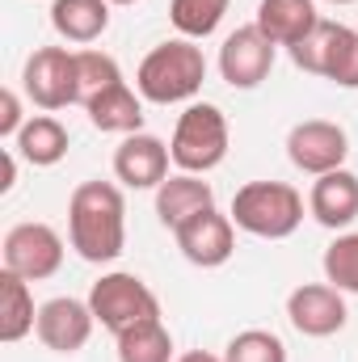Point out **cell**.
Returning a JSON list of instances; mask_svg holds the SVG:
<instances>
[{"instance_id":"cell-19","label":"cell","mask_w":358,"mask_h":362,"mask_svg":"<svg viewBox=\"0 0 358 362\" xmlns=\"http://www.w3.org/2000/svg\"><path fill=\"white\" fill-rule=\"evenodd\" d=\"M68 148H72V135H68V127H64L55 114H34V118L21 127V135L13 139V152H17L25 165H34V169L59 165V160L68 156Z\"/></svg>"},{"instance_id":"cell-11","label":"cell","mask_w":358,"mask_h":362,"mask_svg":"<svg viewBox=\"0 0 358 362\" xmlns=\"http://www.w3.org/2000/svg\"><path fill=\"white\" fill-rule=\"evenodd\" d=\"M287 320L304 337H333L350 320L346 291H337L333 282H304L287 295Z\"/></svg>"},{"instance_id":"cell-2","label":"cell","mask_w":358,"mask_h":362,"mask_svg":"<svg viewBox=\"0 0 358 362\" xmlns=\"http://www.w3.org/2000/svg\"><path fill=\"white\" fill-rule=\"evenodd\" d=\"M207 81V55L194 38H169L152 47L135 72V89L152 105H178L194 101Z\"/></svg>"},{"instance_id":"cell-10","label":"cell","mask_w":358,"mask_h":362,"mask_svg":"<svg viewBox=\"0 0 358 362\" xmlns=\"http://www.w3.org/2000/svg\"><path fill=\"white\" fill-rule=\"evenodd\" d=\"M173 240H178L181 257L198 270H219L232 262L236 253V223L232 215H224L219 206H207L198 215H190L181 228H173Z\"/></svg>"},{"instance_id":"cell-14","label":"cell","mask_w":358,"mask_h":362,"mask_svg":"<svg viewBox=\"0 0 358 362\" xmlns=\"http://www.w3.org/2000/svg\"><path fill=\"white\" fill-rule=\"evenodd\" d=\"M169 160L173 152L165 139L135 131V135H122V144L114 148V177L127 189H161V181L169 177Z\"/></svg>"},{"instance_id":"cell-31","label":"cell","mask_w":358,"mask_h":362,"mask_svg":"<svg viewBox=\"0 0 358 362\" xmlns=\"http://www.w3.org/2000/svg\"><path fill=\"white\" fill-rule=\"evenodd\" d=\"M329 4H354V0H329Z\"/></svg>"},{"instance_id":"cell-24","label":"cell","mask_w":358,"mask_h":362,"mask_svg":"<svg viewBox=\"0 0 358 362\" xmlns=\"http://www.w3.org/2000/svg\"><path fill=\"white\" fill-rule=\"evenodd\" d=\"M76 76H81V105H85L89 97H97V93L122 85L118 59L105 55V51H97V47H81V51H76Z\"/></svg>"},{"instance_id":"cell-1","label":"cell","mask_w":358,"mask_h":362,"mask_svg":"<svg viewBox=\"0 0 358 362\" xmlns=\"http://www.w3.org/2000/svg\"><path fill=\"white\" fill-rule=\"evenodd\" d=\"M68 240L72 249L93 262H118L127 249V198L114 181H81L68 198Z\"/></svg>"},{"instance_id":"cell-21","label":"cell","mask_w":358,"mask_h":362,"mask_svg":"<svg viewBox=\"0 0 358 362\" xmlns=\"http://www.w3.org/2000/svg\"><path fill=\"white\" fill-rule=\"evenodd\" d=\"M38 325V308H34V291L25 278L0 270V341H21L25 333H34Z\"/></svg>"},{"instance_id":"cell-4","label":"cell","mask_w":358,"mask_h":362,"mask_svg":"<svg viewBox=\"0 0 358 362\" xmlns=\"http://www.w3.org/2000/svg\"><path fill=\"white\" fill-rule=\"evenodd\" d=\"M228 144H232L228 114L215 101H190L178 114L169 152H173V165H178L181 173H198L202 177V173H211V169L224 165Z\"/></svg>"},{"instance_id":"cell-13","label":"cell","mask_w":358,"mask_h":362,"mask_svg":"<svg viewBox=\"0 0 358 362\" xmlns=\"http://www.w3.org/2000/svg\"><path fill=\"white\" fill-rule=\"evenodd\" d=\"M93 325H97V316H93L89 299L55 295V299H47V303L38 308L34 333H38V341H42L47 350H55V354H76V350L89 346Z\"/></svg>"},{"instance_id":"cell-20","label":"cell","mask_w":358,"mask_h":362,"mask_svg":"<svg viewBox=\"0 0 358 362\" xmlns=\"http://www.w3.org/2000/svg\"><path fill=\"white\" fill-rule=\"evenodd\" d=\"M110 0H51V30L64 42L89 47L110 30Z\"/></svg>"},{"instance_id":"cell-27","label":"cell","mask_w":358,"mask_h":362,"mask_svg":"<svg viewBox=\"0 0 358 362\" xmlns=\"http://www.w3.org/2000/svg\"><path fill=\"white\" fill-rule=\"evenodd\" d=\"M30 118L21 114V97H17V89H4L0 93V139H17L21 135V127H25Z\"/></svg>"},{"instance_id":"cell-15","label":"cell","mask_w":358,"mask_h":362,"mask_svg":"<svg viewBox=\"0 0 358 362\" xmlns=\"http://www.w3.org/2000/svg\"><path fill=\"white\" fill-rule=\"evenodd\" d=\"M308 211L321 228H350L358 219V173L350 169H333V173H321L308 189Z\"/></svg>"},{"instance_id":"cell-6","label":"cell","mask_w":358,"mask_h":362,"mask_svg":"<svg viewBox=\"0 0 358 362\" xmlns=\"http://www.w3.org/2000/svg\"><path fill=\"white\" fill-rule=\"evenodd\" d=\"M89 308H93V316H97V325L110 329L114 337L127 333V329H135V325H144V320L161 316L156 291L139 274H127V270L101 274L89 286Z\"/></svg>"},{"instance_id":"cell-8","label":"cell","mask_w":358,"mask_h":362,"mask_svg":"<svg viewBox=\"0 0 358 362\" xmlns=\"http://www.w3.org/2000/svg\"><path fill=\"white\" fill-rule=\"evenodd\" d=\"M64 253H68V249H64V236H59L51 223H38V219L8 228L4 249H0L4 270L17 274V278H25V282L55 278L59 266H64Z\"/></svg>"},{"instance_id":"cell-3","label":"cell","mask_w":358,"mask_h":362,"mask_svg":"<svg viewBox=\"0 0 358 362\" xmlns=\"http://www.w3.org/2000/svg\"><path fill=\"white\" fill-rule=\"evenodd\" d=\"M232 223L258 240H287L304 223V194L287 181H245L232 194Z\"/></svg>"},{"instance_id":"cell-5","label":"cell","mask_w":358,"mask_h":362,"mask_svg":"<svg viewBox=\"0 0 358 362\" xmlns=\"http://www.w3.org/2000/svg\"><path fill=\"white\" fill-rule=\"evenodd\" d=\"M291 64L321 81H333L337 89H358V30L321 17L316 30L291 47Z\"/></svg>"},{"instance_id":"cell-18","label":"cell","mask_w":358,"mask_h":362,"mask_svg":"<svg viewBox=\"0 0 358 362\" xmlns=\"http://www.w3.org/2000/svg\"><path fill=\"white\" fill-rule=\"evenodd\" d=\"M85 114H89L93 127L105 131V135H135V131H144V97H139V89H131L127 81L89 97Z\"/></svg>"},{"instance_id":"cell-29","label":"cell","mask_w":358,"mask_h":362,"mask_svg":"<svg viewBox=\"0 0 358 362\" xmlns=\"http://www.w3.org/2000/svg\"><path fill=\"white\" fill-rule=\"evenodd\" d=\"M178 362H224L219 354H207V350H190V354H181Z\"/></svg>"},{"instance_id":"cell-30","label":"cell","mask_w":358,"mask_h":362,"mask_svg":"<svg viewBox=\"0 0 358 362\" xmlns=\"http://www.w3.org/2000/svg\"><path fill=\"white\" fill-rule=\"evenodd\" d=\"M110 4H139V0H110Z\"/></svg>"},{"instance_id":"cell-26","label":"cell","mask_w":358,"mask_h":362,"mask_svg":"<svg viewBox=\"0 0 358 362\" xmlns=\"http://www.w3.org/2000/svg\"><path fill=\"white\" fill-rule=\"evenodd\" d=\"M224 362H287V346L270 329H245L224 346Z\"/></svg>"},{"instance_id":"cell-9","label":"cell","mask_w":358,"mask_h":362,"mask_svg":"<svg viewBox=\"0 0 358 362\" xmlns=\"http://www.w3.org/2000/svg\"><path fill=\"white\" fill-rule=\"evenodd\" d=\"M346 156H350V135L342 122H329V118H304L287 131V160L299 169V173H333V169H346Z\"/></svg>"},{"instance_id":"cell-28","label":"cell","mask_w":358,"mask_h":362,"mask_svg":"<svg viewBox=\"0 0 358 362\" xmlns=\"http://www.w3.org/2000/svg\"><path fill=\"white\" fill-rule=\"evenodd\" d=\"M0 160H4V181H0V194H8V189L17 185V152H13V148H4V156H0Z\"/></svg>"},{"instance_id":"cell-12","label":"cell","mask_w":358,"mask_h":362,"mask_svg":"<svg viewBox=\"0 0 358 362\" xmlns=\"http://www.w3.org/2000/svg\"><path fill=\"white\" fill-rule=\"evenodd\" d=\"M274 51L278 47L258 30V21L236 25L224 38V47H219V76H224V85H232V89H258L270 76V68H274Z\"/></svg>"},{"instance_id":"cell-22","label":"cell","mask_w":358,"mask_h":362,"mask_svg":"<svg viewBox=\"0 0 358 362\" xmlns=\"http://www.w3.org/2000/svg\"><path fill=\"white\" fill-rule=\"evenodd\" d=\"M114 346H118V362H178L173 358V333L165 329L161 316L118 333Z\"/></svg>"},{"instance_id":"cell-16","label":"cell","mask_w":358,"mask_h":362,"mask_svg":"<svg viewBox=\"0 0 358 362\" xmlns=\"http://www.w3.org/2000/svg\"><path fill=\"white\" fill-rule=\"evenodd\" d=\"M258 30L266 34L274 47H295V42H304L312 30H316V21H321V13H316V0H258Z\"/></svg>"},{"instance_id":"cell-23","label":"cell","mask_w":358,"mask_h":362,"mask_svg":"<svg viewBox=\"0 0 358 362\" xmlns=\"http://www.w3.org/2000/svg\"><path fill=\"white\" fill-rule=\"evenodd\" d=\"M228 4L232 0H169V21L181 38H211L224 17H228Z\"/></svg>"},{"instance_id":"cell-25","label":"cell","mask_w":358,"mask_h":362,"mask_svg":"<svg viewBox=\"0 0 358 362\" xmlns=\"http://www.w3.org/2000/svg\"><path fill=\"white\" fill-rule=\"evenodd\" d=\"M321 266H325V282H333L346 295H358V232H342L325 249Z\"/></svg>"},{"instance_id":"cell-17","label":"cell","mask_w":358,"mask_h":362,"mask_svg":"<svg viewBox=\"0 0 358 362\" xmlns=\"http://www.w3.org/2000/svg\"><path fill=\"white\" fill-rule=\"evenodd\" d=\"M207 206H215V189H211V181H202L198 173H169L161 181V189H156V219L169 232L181 228L190 215L207 211Z\"/></svg>"},{"instance_id":"cell-7","label":"cell","mask_w":358,"mask_h":362,"mask_svg":"<svg viewBox=\"0 0 358 362\" xmlns=\"http://www.w3.org/2000/svg\"><path fill=\"white\" fill-rule=\"evenodd\" d=\"M21 89L25 97L55 114V110H68V105H81V76H76V51L68 47H38L25 68H21Z\"/></svg>"}]
</instances>
